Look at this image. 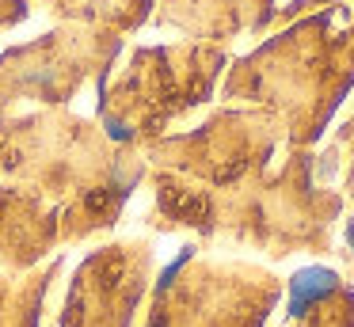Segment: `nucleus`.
I'll return each instance as SVG.
<instances>
[{
    "label": "nucleus",
    "instance_id": "nucleus-1",
    "mask_svg": "<svg viewBox=\"0 0 354 327\" xmlns=\"http://www.w3.org/2000/svg\"><path fill=\"white\" fill-rule=\"evenodd\" d=\"M145 175L141 152L115 144L100 122L69 106L0 114V183L57 213L62 247L111 232Z\"/></svg>",
    "mask_w": 354,
    "mask_h": 327
},
{
    "label": "nucleus",
    "instance_id": "nucleus-2",
    "mask_svg": "<svg viewBox=\"0 0 354 327\" xmlns=\"http://www.w3.org/2000/svg\"><path fill=\"white\" fill-rule=\"evenodd\" d=\"M153 183V213L149 225L156 232H198L206 240L225 236L252 243L274 259L293 251H328L331 228L343 209L335 190L313 183V156L293 149L282 171L255 175L236 187H194L168 171H149Z\"/></svg>",
    "mask_w": 354,
    "mask_h": 327
},
{
    "label": "nucleus",
    "instance_id": "nucleus-3",
    "mask_svg": "<svg viewBox=\"0 0 354 327\" xmlns=\"http://www.w3.org/2000/svg\"><path fill=\"white\" fill-rule=\"evenodd\" d=\"M351 84L354 27L335 30L331 15L324 12L236 61L225 76L221 95L274 114L290 149H308Z\"/></svg>",
    "mask_w": 354,
    "mask_h": 327
},
{
    "label": "nucleus",
    "instance_id": "nucleus-4",
    "mask_svg": "<svg viewBox=\"0 0 354 327\" xmlns=\"http://www.w3.org/2000/svg\"><path fill=\"white\" fill-rule=\"evenodd\" d=\"M225 61V50L209 42L138 46L100 88L95 122L115 144L141 152L214 95Z\"/></svg>",
    "mask_w": 354,
    "mask_h": 327
},
{
    "label": "nucleus",
    "instance_id": "nucleus-5",
    "mask_svg": "<svg viewBox=\"0 0 354 327\" xmlns=\"http://www.w3.org/2000/svg\"><path fill=\"white\" fill-rule=\"evenodd\" d=\"M282 278L255 263H225L183 247L153 281L138 327H263L282 301Z\"/></svg>",
    "mask_w": 354,
    "mask_h": 327
},
{
    "label": "nucleus",
    "instance_id": "nucleus-6",
    "mask_svg": "<svg viewBox=\"0 0 354 327\" xmlns=\"http://www.w3.org/2000/svg\"><path fill=\"white\" fill-rule=\"evenodd\" d=\"M286 129L259 106H221L191 133H164L145 144L141 160L149 171H168L194 187H236L267 171Z\"/></svg>",
    "mask_w": 354,
    "mask_h": 327
},
{
    "label": "nucleus",
    "instance_id": "nucleus-7",
    "mask_svg": "<svg viewBox=\"0 0 354 327\" xmlns=\"http://www.w3.org/2000/svg\"><path fill=\"white\" fill-rule=\"evenodd\" d=\"M126 38L80 23H57L35 42L0 53V114L16 103L69 106L73 95L92 84H107Z\"/></svg>",
    "mask_w": 354,
    "mask_h": 327
},
{
    "label": "nucleus",
    "instance_id": "nucleus-8",
    "mask_svg": "<svg viewBox=\"0 0 354 327\" xmlns=\"http://www.w3.org/2000/svg\"><path fill=\"white\" fill-rule=\"evenodd\" d=\"M153 263V240H115L88 251L69 281L57 327H133Z\"/></svg>",
    "mask_w": 354,
    "mask_h": 327
},
{
    "label": "nucleus",
    "instance_id": "nucleus-9",
    "mask_svg": "<svg viewBox=\"0 0 354 327\" xmlns=\"http://www.w3.org/2000/svg\"><path fill=\"white\" fill-rule=\"evenodd\" d=\"M62 251L57 213L19 187L0 183V270L27 274Z\"/></svg>",
    "mask_w": 354,
    "mask_h": 327
},
{
    "label": "nucleus",
    "instance_id": "nucleus-10",
    "mask_svg": "<svg viewBox=\"0 0 354 327\" xmlns=\"http://www.w3.org/2000/svg\"><path fill=\"white\" fill-rule=\"evenodd\" d=\"M274 0H160L153 23L176 27L194 42L221 46L240 30H263L274 23Z\"/></svg>",
    "mask_w": 354,
    "mask_h": 327
},
{
    "label": "nucleus",
    "instance_id": "nucleus-11",
    "mask_svg": "<svg viewBox=\"0 0 354 327\" xmlns=\"http://www.w3.org/2000/svg\"><path fill=\"white\" fill-rule=\"evenodd\" d=\"M282 327H354V286L328 266H305L290 278Z\"/></svg>",
    "mask_w": 354,
    "mask_h": 327
},
{
    "label": "nucleus",
    "instance_id": "nucleus-12",
    "mask_svg": "<svg viewBox=\"0 0 354 327\" xmlns=\"http://www.w3.org/2000/svg\"><path fill=\"white\" fill-rule=\"evenodd\" d=\"M65 266V255L57 251L42 266L27 274H4L0 270V327H39L42 304H46L50 286L57 281Z\"/></svg>",
    "mask_w": 354,
    "mask_h": 327
},
{
    "label": "nucleus",
    "instance_id": "nucleus-13",
    "mask_svg": "<svg viewBox=\"0 0 354 327\" xmlns=\"http://www.w3.org/2000/svg\"><path fill=\"white\" fill-rule=\"evenodd\" d=\"M57 23H80L107 35H133L153 19L156 0H42Z\"/></svg>",
    "mask_w": 354,
    "mask_h": 327
},
{
    "label": "nucleus",
    "instance_id": "nucleus-14",
    "mask_svg": "<svg viewBox=\"0 0 354 327\" xmlns=\"http://www.w3.org/2000/svg\"><path fill=\"white\" fill-rule=\"evenodd\" d=\"M335 144H339V149H346V183H343V190H346V198L354 202V114L343 122Z\"/></svg>",
    "mask_w": 354,
    "mask_h": 327
},
{
    "label": "nucleus",
    "instance_id": "nucleus-15",
    "mask_svg": "<svg viewBox=\"0 0 354 327\" xmlns=\"http://www.w3.org/2000/svg\"><path fill=\"white\" fill-rule=\"evenodd\" d=\"M27 0H0V30H8V27H16V23H24L27 19Z\"/></svg>",
    "mask_w": 354,
    "mask_h": 327
}]
</instances>
